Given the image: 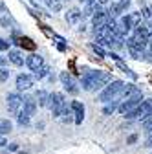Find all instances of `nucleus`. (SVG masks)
Returning <instances> with one entry per match:
<instances>
[{"instance_id":"nucleus-1","label":"nucleus","mask_w":152,"mask_h":154,"mask_svg":"<svg viewBox=\"0 0 152 154\" xmlns=\"http://www.w3.org/2000/svg\"><path fill=\"white\" fill-rule=\"evenodd\" d=\"M112 81V75L108 72H99V70H92V72H84L83 75V88L88 90V92H93V90H99L103 86H106L108 83Z\"/></svg>"},{"instance_id":"nucleus-2","label":"nucleus","mask_w":152,"mask_h":154,"mask_svg":"<svg viewBox=\"0 0 152 154\" xmlns=\"http://www.w3.org/2000/svg\"><path fill=\"white\" fill-rule=\"evenodd\" d=\"M123 86H125V83L119 81V79L110 81V83L105 86V90L99 94V101H101V103H110L112 99H116L117 95H119V92L123 90Z\"/></svg>"},{"instance_id":"nucleus-3","label":"nucleus","mask_w":152,"mask_h":154,"mask_svg":"<svg viewBox=\"0 0 152 154\" xmlns=\"http://www.w3.org/2000/svg\"><path fill=\"white\" fill-rule=\"evenodd\" d=\"M48 106L51 108V112H53L55 118H61L62 112H64V108H66L68 105H66V101H64V95L55 92V94H50V103H48Z\"/></svg>"},{"instance_id":"nucleus-4","label":"nucleus","mask_w":152,"mask_h":154,"mask_svg":"<svg viewBox=\"0 0 152 154\" xmlns=\"http://www.w3.org/2000/svg\"><path fill=\"white\" fill-rule=\"evenodd\" d=\"M143 103V94H141V90H138L134 95H132V97L130 99H126V101H123L121 105H119V112L125 116V114H128V112H132V110H134V108H138L139 105Z\"/></svg>"},{"instance_id":"nucleus-5","label":"nucleus","mask_w":152,"mask_h":154,"mask_svg":"<svg viewBox=\"0 0 152 154\" xmlns=\"http://www.w3.org/2000/svg\"><path fill=\"white\" fill-rule=\"evenodd\" d=\"M22 103H24V99L20 97V94H18V92L8 94V108H9L11 114H18V110H20Z\"/></svg>"},{"instance_id":"nucleus-6","label":"nucleus","mask_w":152,"mask_h":154,"mask_svg":"<svg viewBox=\"0 0 152 154\" xmlns=\"http://www.w3.org/2000/svg\"><path fill=\"white\" fill-rule=\"evenodd\" d=\"M59 79H61V83L64 85V88H66L70 94H77V92H79V88H77V83L73 81V77H71L68 72H62V73L59 75Z\"/></svg>"},{"instance_id":"nucleus-7","label":"nucleus","mask_w":152,"mask_h":154,"mask_svg":"<svg viewBox=\"0 0 152 154\" xmlns=\"http://www.w3.org/2000/svg\"><path fill=\"white\" fill-rule=\"evenodd\" d=\"M70 106H71V112H73V121L77 125H81L83 119H84V105L81 101H71Z\"/></svg>"},{"instance_id":"nucleus-8","label":"nucleus","mask_w":152,"mask_h":154,"mask_svg":"<svg viewBox=\"0 0 152 154\" xmlns=\"http://www.w3.org/2000/svg\"><path fill=\"white\" fill-rule=\"evenodd\" d=\"M26 64H28V68H29V70L37 72V70H41V68L44 66V61H42V57H41V55L31 53V55H28V57H26Z\"/></svg>"},{"instance_id":"nucleus-9","label":"nucleus","mask_w":152,"mask_h":154,"mask_svg":"<svg viewBox=\"0 0 152 154\" xmlns=\"http://www.w3.org/2000/svg\"><path fill=\"white\" fill-rule=\"evenodd\" d=\"M33 81H35V77H31L28 73H20L17 77V88L18 90H29L33 86Z\"/></svg>"},{"instance_id":"nucleus-10","label":"nucleus","mask_w":152,"mask_h":154,"mask_svg":"<svg viewBox=\"0 0 152 154\" xmlns=\"http://www.w3.org/2000/svg\"><path fill=\"white\" fill-rule=\"evenodd\" d=\"M22 106H24V110H22V112L31 118V116L35 114V110H37V101H35V97H31V95H26Z\"/></svg>"},{"instance_id":"nucleus-11","label":"nucleus","mask_w":152,"mask_h":154,"mask_svg":"<svg viewBox=\"0 0 152 154\" xmlns=\"http://www.w3.org/2000/svg\"><path fill=\"white\" fill-rule=\"evenodd\" d=\"M9 61L15 64V66H22L24 64V57H22V53L20 51H17V50H9Z\"/></svg>"},{"instance_id":"nucleus-12","label":"nucleus","mask_w":152,"mask_h":154,"mask_svg":"<svg viewBox=\"0 0 152 154\" xmlns=\"http://www.w3.org/2000/svg\"><path fill=\"white\" fill-rule=\"evenodd\" d=\"M35 99H37V103H39V106H48V103H50V94L46 90H39V92H37V95H35Z\"/></svg>"},{"instance_id":"nucleus-13","label":"nucleus","mask_w":152,"mask_h":154,"mask_svg":"<svg viewBox=\"0 0 152 154\" xmlns=\"http://www.w3.org/2000/svg\"><path fill=\"white\" fill-rule=\"evenodd\" d=\"M81 17H83V13H81V11H79L77 8H71V9H70V11L66 13V20L73 24V22H77Z\"/></svg>"},{"instance_id":"nucleus-14","label":"nucleus","mask_w":152,"mask_h":154,"mask_svg":"<svg viewBox=\"0 0 152 154\" xmlns=\"http://www.w3.org/2000/svg\"><path fill=\"white\" fill-rule=\"evenodd\" d=\"M119 105H121V103H119L117 99L110 101V103H108V105H106V106L103 108V114H105V116H110V114H114V112H116V110L119 108Z\"/></svg>"},{"instance_id":"nucleus-15","label":"nucleus","mask_w":152,"mask_h":154,"mask_svg":"<svg viewBox=\"0 0 152 154\" xmlns=\"http://www.w3.org/2000/svg\"><path fill=\"white\" fill-rule=\"evenodd\" d=\"M11 128H13V125L9 119H0V134H8V132H11Z\"/></svg>"},{"instance_id":"nucleus-16","label":"nucleus","mask_w":152,"mask_h":154,"mask_svg":"<svg viewBox=\"0 0 152 154\" xmlns=\"http://www.w3.org/2000/svg\"><path fill=\"white\" fill-rule=\"evenodd\" d=\"M17 44L26 46V48H29V50H35V44L31 42V38H26V37H22V38H17Z\"/></svg>"},{"instance_id":"nucleus-17","label":"nucleus","mask_w":152,"mask_h":154,"mask_svg":"<svg viewBox=\"0 0 152 154\" xmlns=\"http://www.w3.org/2000/svg\"><path fill=\"white\" fill-rule=\"evenodd\" d=\"M92 50L96 51V53H97L99 57H106V55H108V53H106V51L103 50V46H101V44H97V42H93V44H92Z\"/></svg>"},{"instance_id":"nucleus-18","label":"nucleus","mask_w":152,"mask_h":154,"mask_svg":"<svg viewBox=\"0 0 152 154\" xmlns=\"http://www.w3.org/2000/svg\"><path fill=\"white\" fill-rule=\"evenodd\" d=\"M48 72H50V68L44 64L41 70H37V72H35V79H42V77H46V75H48Z\"/></svg>"},{"instance_id":"nucleus-19","label":"nucleus","mask_w":152,"mask_h":154,"mask_svg":"<svg viewBox=\"0 0 152 154\" xmlns=\"http://www.w3.org/2000/svg\"><path fill=\"white\" fill-rule=\"evenodd\" d=\"M143 128H145L148 134L152 132V116H148L147 119H143Z\"/></svg>"},{"instance_id":"nucleus-20","label":"nucleus","mask_w":152,"mask_h":154,"mask_svg":"<svg viewBox=\"0 0 152 154\" xmlns=\"http://www.w3.org/2000/svg\"><path fill=\"white\" fill-rule=\"evenodd\" d=\"M28 123H29V116L20 112V114H18V125H28Z\"/></svg>"},{"instance_id":"nucleus-21","label":"nucleus","mask_w":152,"mask_h":154,"mask_svg":"<svg viewBox=\"0 0 152 154\" xmlns=\"http://www.w3.org/2000/svg\"><path fill=\"white\" fill-rule=\"evenodd\" d=\"M143 17H145V18H152V6L143 8Z\"/></svg>"},{"instance_id":"nucleus-22","label":"nucleus","mask_w":152,"mask_h":154,"mask_svg":"<svg viewBox=\"0 0 152 154\" xmlns=\"http://www.w3.org/2000/svg\"><path fill=\"white\" fill-rule=\"evenodd\" d=\"M9 50V42L4 41V38H0V51H8Z\"/></svg>"},{"instance_id":"nucleus-23","label":"nucleus","mask_w":152,"mask_h":154,"mask_svg":"<svg viewBox=\"0 0 152 154\" xmlns=\"http://www.w3.org/2000/svg\"><path fill=\"white\" fill-rule=\"evenodd\" d=\"M8 77H9V72L2 68V70H0V81H6V79H8Z\"/></svg>"},{"instance_id":"nucleus-24","label":"nucleus","mask_w":152,"mask_h":154,"mask_svg":"<svg viewBox=\"0 0 152 154\" xmlns=\"http://www.w3.org/2000/svg\"><path fill=\"white\" fill-rule=\"evenodd\" d=\"M108 57H112V59L116 61V63H117V61H121V57H119L117 53H114V51H108Z\"/></svg>"},{"instance_id":"nucleus-25","label":"nucleus","mask_w":152,"mask_h":154,"mask_svg":"<svg viewBox=\"0 0 152 154\" xmlns=\"http://www.w3.org/2000/svg\"><path fill=\"white\" fill-rule=\"evenodd\" d=\"M147 147H150V149H152V132L148 134V138H147Z\"/></svg>"},{"instance_id":"nucleus-26","label":"nucleus","mask_w":152,"mask_h":154,"mask_svg":"<svg viewBox=\"0 0 152 154\" xmlns=\"http://www.w3.org/2000/svg\"><path fill=\"white\" fill-rule=\"evenodd\" d=\"M6 145H8V143H6V138L0 134V147H6Z\"/></svg>"},{"instance_id":"nucleus-27","label":"nucleus","mask_w":152,"mask_h":154,"mask_svg":"<svg viewBox=\"0 0 152 154\" xmlns=\"http://www.w3.org/2000/svg\"><path fill=\"white\" fill-rule=\"evenodd\" d=\"M136 141H138V136H130L128 138V143H136Z\"/></svg>"},{"instance_id":"nucleus-28","label":"nucleus","mask_w":152,"mask_h":154,"mask_svg":"<svg viewBox=\"0 0 152 154\" xmlns=\"http://www.w3.org/2000/svg\"><path fill=\"white\" fill-rule=\"evenodd\" d=\"M8 63V59H4V57H0V66H2V64H6Z\"/></svg>"},{"instance_id":"nucleus-29","label":"nucleus","mask_w":152,"mask_h":154,"mask_svg":"<svg viewBox=\"0 0 152 154\" xmlns=\"http://www.w3.org/2000/svg\"><path fill=\"white\" fill-rule=\"evenodd\" d=\"M106 2H108V0H97V4H101V6H105Z\"/></svg>"}]
</instances>
